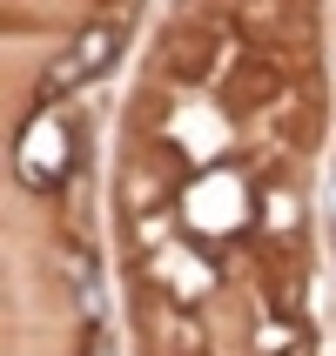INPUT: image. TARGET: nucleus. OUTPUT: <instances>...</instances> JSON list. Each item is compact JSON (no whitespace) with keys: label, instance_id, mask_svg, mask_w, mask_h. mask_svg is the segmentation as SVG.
<instances>
[{"label":"nucleus","instance_id":"1","mask_svg":"<svg viewBox=\"0 0 336 356\" xmlns=\"http://www.w3.org/2000/svg\"><path fill=\"white\" fill-rule=\"evenodd\" d=\"M108 47H115V34H88V40L74 47V54H67V60L54 67V74H47V88H67V81H81L88 67H101V60H108Z\"/></svg>","mask_w":336,"mask_h":356}]
</instances>
